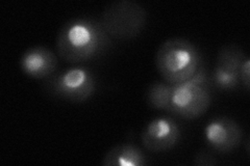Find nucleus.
Segmentation results:
<instances>
[{"label":"nucleus","instance_id":"obj_1","mask_svg":"<svg viewBox=\"0 0 250 166\" xmlns=\"http://www.w3.org/2000/svg\"><path fill=\"white\" fill-rule=\"evenodd\" d=\"M112 42L99 20L78 17L68 20L60 28L56 49L62 60L78 65L104 56Z\"/></svg>","mask_w":250,"mask_h":166},{"label":"nucleus","instance_id":"obj_2","mask_svg":"<svg viewBox=\"0 0 250 166\" xmlns=\"http://www.w3.org/2000/svg\"><path fill=\"white\" fill-rule=\"evenodd\" d=\"M199 49L184 37L166 39L155 54V66L164 81L182 83L191 78L201 65Z\"/></svg>","mask_w":250,"mask_h":166},{"label":"nucleus","instance_id":"obj_3","mask_svg":"<svg viewBox=\"0 0 250 166\" xmlns=\"http://www.w3.org/2000/svg\"><path fill=\"white\" fill-rule=\"evenodd\" d=\"M210 86L206 66L201 62L191 78L173 84L170 99L171 114L185 120H195L205 114L212 103Z\"/></svg>","mask_w":250,"mask_h":166},{"label":"nucleus","instance_id":"obj_4","mask_svg":"<svg viewBox=\"0 0 250 166\" xmlns=\"http://www.w3.org/2000/svg\"><path fill=\"white\" fill-rule=\"evenodd\" d=\"M99 22L112 39L128 41L137 37L145 28L147 12L135 0H118L104 7Z\"/></svg>","mask_w":250,"mask_h":166},{"label":"nucleus","instance_id":"obj_5","mask_svg":"<svg viewBox=\"0 0 250 166\" xmlns=\"http://www.w3.org/2000/svg\"><path fill=\"white\" fill-rule=\"evenodd\" d=\"M44 90L54 98L70 103H83L95 93L97 79L87 68L72 67L46 79Z\"/></svg>","mask_w":250,"mask_h":166},{"label":"nucleus","instance_id":"obj_6","mask_svg":"<svg viewBox=\"0 0 250 166\" xmlns=\"http://www.w3.org/2000/svg\"><path fill=\"white\" fill-rule=\"evenodd\" d=\"M248 57L238 45H224L218 51L215 68L209 77L210 85L219 91H236L241 85L240 68Z\"/></svg>","mask_w":250,"mask_h":166},{"label":"nucleus","instance_id":"obj_7","mask_svg":"<svg viewBox=\"0 0 250 166\" xmlns=\"http://www.w3.org/2000/svg\"><path fill=\"white\" fill-rule=\"evenodd\" d=\"M203 138L209 148L220 154L233 152L243 139L241 126L229 116H217L203 128Z\"/></svg>","mask_w":250,"mask_h":166},{"label":"nucleus","instance_id":"obj_8","mask_svg":"<svg viewBox=\"0 0 250 166\" xmlns=\"http://www.w3.org/2000/svg\"><path fill=\"white\" fill-rule=\"evenodd\" d=\"M182 137V130L174 118L160 116L146 124L141 133L143 147L151 153H165L173 148Z\"/></svg>","mask_w":250,"mask_h":166},{"label":"nucleus","instance_id":"obj_9","mask_svg":"<svg viewBox=\"0 0 250 166\" xmlns=\"http://www.w3.org/2000/svg\"><path fill=\"white\" fill-rule=\"evenodd\" d=\"M19 64L21 71L27 77L46 80L58 72L59 58L47 47L34 46L22 53Z\"/></svg>","mask_w":250,"mask_h":166},{"label":"nucleus","instance_id":"obj_10","mask_svg":"<svg viewBox=\"0 0 250 166\" xmlns=\"http://www.w3.org/2000/svg\"><path fill=\"white\" fill-rule=\"evenodd\" d=\"M101 164L104 166H145L147 156L139 147L132 144H121L109 148Z\"/></svg>","mask_w":250,"mask_h":166},{"label":"nucleus","instance_id":"obj_11","mask_svg":"<svg viewBox=\"0 0 250 166\" xmlns=\"http://www.w3.org/2000/svg\"><path fill=\"white\" fill-rule=\"evenodd\" d=\"M173 84L165 81H155L150 84L146 92L147 104L156 110H163L171 113L170 99Z\"/></svg>","mask_w":250,"mask_h":166},{"label":"nucleus","instance_id":"obj_12","mask_svg":"<svg viewBox=\"0 0 250 166\" xmlns=\"http://www.w3.org/2000/svg\"><path fill=\"white\" fill-rule=\"evenodd\" d=\"M240 82L242 88L249 92L250 88V60L248 57L243 61L240 68Z\"/></svg>","mask_w":250,"mask_h":166},{"label":"nucleus","instance_id":"obj_13","mask_svg":"<svg viewBox=\"0 0 250 166\" xmlns=\"http://www.w3.org/2000/svg\"><path fill=\"white\" fill-rule=\"evenodd\" d=\"M217 163L215 157L208 151H199L194 158V164L198 166H213Z\"/></svg>","mask_w":250,"mask_h":166}]
</instances>
